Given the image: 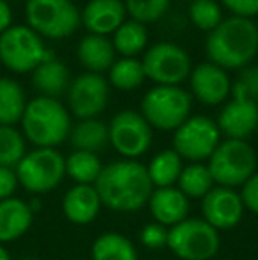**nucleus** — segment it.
I'll return each mask as SVG.
<instances>
[{"instance_id":"16","label":"nucleus","mask_w":258,"mask_h":260,"mask_svg":"<svg viewBox=\"0 0 258 260\" xmlns=\"http://www.w3.org/2000/svg\"><path fill=\"white\" fill-rule=\"evenodd\" d=\"M219 133L230 140H246L258 127V103L232 98L217 117Z\"/></svg>"},{"instance_id":"1","label":"nucleus","mask_w":258,"mask_h":260,"mask_svg":"<svg viewBox=\"0 0 258 260\" xmlns=\"http://www.w3.org/2000/svg\"><path fill=\"white\" fill-rule=\"evenodd\" d=\"M94 188L104 207L117 212H133L147 206L152 193L147 167L134 159H122L103 167Z\"/></svg>"},{"instance_id":"39","label":"nucleus","mask_w":258,"mask_h":260,"mask_svg":"<svg viewBox=\"0 0 258 260\" xmlns=\"http://www.w3.org/2000/svg\"><path fill=\"white\" fill-rule=\"evenodd\" d=\"M11 21H13V13H11L9 4L6 0H0V34L11 27Z\"/></svg>"},{"instance_id":"32","label":"nucleus","mask_w":258,"mask_h":260,"mask_svg":"<svg viewBox=\"0 0 258 260\" xmlns=\"http://www.w3.org/2000/svg\"><path fill=\"white\" fill-rule=\"evenodd\" d=\"M191 21L196 28L212 32L221 23V7L216 0H193L190 7Z\"/></svg>"},{"instance_id":"7","label":"nucleus","mask_w":258,"mask_h":260,"mask_svg":"<svg viewBox=\"0 0 258 260\" xmlns=\"http://www.w3.org/2000/svg\"><path fill=\"white\" fill-rule=\"evenodd\" d=\"M25 18L38 36L62 39L80 25V11L71 0H27Z\"/></svg>"},{"instance_id":"35","label":"nucleus","mask_w":258,"mask_h":260,"mask_svg":"<svg viewBox=\"0 0 258 260\" xmlns=\"http://www.w3.org/2000/svg\"><path fill=\"white\" fill-rule=\"evenodd\" d=\"M140 241L149 250H163L168 246V229L159 223H147L140 232Z\"/></svg>"},{"instance_id":"19","label":"nucleus","mask_w":258,"mask_h":260,"mask_svg":"<svg viewBox=\"0 0 258 260\" xmlns=\"http://www.w3.org/2000/svg\"><path fill=\"white\" fill-rule=\"evenodd\" d=\"M101 199L94 184H75L62 200L64 216L75 225H89L101 211Z\"/></svg>"},{"instance_id":"25","label":"nucleus","mask_w":258,"mask_h":260,"mask_svg":"<svg viewBox=\"0 0 258 260\" xmlns=\"http://www.w3.org/2000/svg\"><path fill=\"white\" fill-rule=\"evenodd\" d=\"M25 108L27 100L20 83L11 78H0V126L20 122Z\"/></svg>"},{"instance_id":"15","label":"nucleus","mask_w":258,"mask_h":260,"mask_svg":"<svg viewBox=\"0 0 258 260\" xmlns=\"http://www.w3.org/2000/svg\"><path fill=\"white\" fill-rule=\"evenodd\" d=\"M193 96L203 105H219L230 96L232 83L227 71L212 62H203L191 71Z\"/></svg>"},{"instance_id":"4","label":"nucleus","mask_w":258,"mask_h":260,"mask_svg":"<svg viewBox=\"0 0 258 260\" xmlns=\"http://www.w3.org/2000/svg\"><path fill=\"white\" fill-rule=\"evenodd\" d=\"M214 184L223 188L242 186L256 172L255 149L246 140L219 142L207 163Z\"/></svg>"},{"instance_id":"34","label":"nucleus","mask_w":258,"mask_h":260,"mask_svg":"<svg viewBox=\"0 0 258 260\" xmlns=\"http://www.w3.org/2000/svg\"><path fill=\"white\" fill-rule=\"evenodd\" d=\"M232 96L237 100H246L258 103V68L246 66L239 73L237 80L232 83Z\"/></svg>"},{"instance_id":"30","label":"nucleus","mask_w":258,"mask_h":260,"mask_svg":"<svg viewBox=\"0 0 258 260\" xmlns=\"http://www.w3.org/2000/svg\"><path fill=\"white\" fill-rule=\"evenodd\" d=\"M147 78L143 71V66L138 58L122 57L121 60L114 62L110 68V82L114 87L121 90H133L143 83Z\"/></svg>"},{"instance_id":"36","label":"nucleus","mask_w":258,"mask_h":260,"mask_svg":"<svg viewBox=\"0 0 258 260\" xmlns=\"http://www.w3.org/2000/svg\"><path fill=\"white\" fill-rule=\"evenodd\" d=\"M239 195H241V200L244 204V209H249L251 212L258 214V172H255L242 184V189Z\"/></svg>"},{"instance_id":"33","label":"nucleus","mask_w":258,"mask_h":260,"mask_svg":"<svg viewBox=\"0 0 258 260\" xmlns=\"http://www.w3.org/2000/svg\"><path fill=\"white\" fill-rule=\"evenodd\" d=\"M124 6L133 21L145 25L159 20L168 9L170 0H126Z\"/></svg>"},{"instance_id":"31","label":"nucleus","mask_w":258,"mask_h":260,"mask_svg":"<svg viewBox=\"0 0 258 260\" xmlns=\"http://www.w3.org/2000/svg\"><path fill=\"white\" fill-rule=\"evenodd\" d=\"M27 154L25 137L14 126H0V167L16 168Z\"/></svg>"},{"instance_id":"5","label":"nucleus","mask_w":258,"mask_h":260,"mask_svg":"<svg viewBox=\"0 0 258 260\" xmlns=\"http://www.w3.org/2000/svg\"><path fill=\"white\" fill-rule=\"evenodd\" d=\"M191 112V96L179 85H158L141 100V115L151 127L175 131Z\"/></svg>"},{"instance_id":"20","label":"nucleus","mask_w":258,"mask_h":260,"mask_svg":"<svg viewBox=\"0 0 258 260\" xmlns=\"http://www.w3.org/2000/svg\"><path fill=\"white\" fill-rule=\"evenodd\" d=\"M34 221V209L21 199L11 197L0 202V243H13L28 232Z\"/></svg>"},{"instance_id":"13","label":"nucleus","mask_w":258,"mask_h":260,"mask_svg":"<svg viewBox=\"0 0 258 260\" xmlns=\"http://www.w3.org/2000/svg\"><path fill=\"white\" fill-rule=\"evenodd\" d=\"M108 103V83L101 75H80L69 87V108L80 120L94 119Z\"/></svg>"},{"instance_id":"27","label":"nucleus","mask_w":258,"mask_h":260,"mask_svg":"<svg viewBox=\"0 0 258 260\" xmlns=\"http://www.w3.org/2000/svg\"><path fill=\"white\" fill-rule=\"evenodd\" d=\"M103 165L97 154L85 151H75L65 157V174L76 184H96Z\"/></svg>"},{"instance_id":"28","label":"nucleus","mask_w":258,"mask_h":260,"mask_svg":"<svg viewBox=\"0 0 258 260\" xmlns=\"http://www.w3.org/2000/svg\"><path fill=\"white\" fill-rule=\"evenodd\" d=\"M177 186L188 199H203L216 184L207 165L190 163L180 172Z\"/></svg>"},{"instance_id":"40","label":"nucleus","mask_w":258,"mask_h":260,"mask_svg":"<svg viewBox=\"0 0 258 260\" xmlns=\"http://www.w3.org/2000/svg\"><path fill=\"white\" fill-rule=\"evenodd\" d=\"M0 260H11L9 251H7V248L2 246V244H0Z\"/></svg>"},{"instance_id":"2","label":"nucleus","mask_w":258,"mask_h":260,"mask_svg":"<svg viewBox=\"0 0 258 260\" xmlns=\"http://www.w3.org/2000/svg\"><path fill=\"white\" fill-rule=\"evenodd\" d=\"M210 62L223 69L246 68L258 53V27L251 18L232 16L223 20L205 43Z\"/></svg>"},{"instance_id":"8","label":"nucleus","mask_w":258,"mask_h":260,"mask_svg":"<svg viewBox=\"0 0 258 260\" xmlns=\"http://www.w3.org/2000/svg\"><path fill=\"white\" fill-rule=\"evenodd\" d=\"M180 260H210L219 250V232L207 221L186 218L168 229V246Z\"/></svg>"},{"instance_id":"11","label":"nucleus","mask_w":258,"mask_h":260,"mask_svg":"<svg viewBox=\"0 0 258 260\" xmlns=\"http://www.w3.org/2000/svg\"><path fill=\"white\" fill-rule=\"evenodd\" d=\"M145 76L158 85H179L191 75V58L173 43H158L147 50L143 60Z\"/></svg>"},{"instance_id":"29","label":"nucleus","mask_w":258,"mask_h":260,"mask_svg":"<svg viewBox=\"0 0 258 260\" xmlns=\"http://www.w3.org/2000/svg\"><path fill=\"white\" fill-rule=\"evenodd\" d=\"M147 28L138 21H124L117 30L114 32V48L122 57H133L141 53L147 46Z\"/></svg>"},{"instance_id":"17","label":"nucleus","mask_w":258,"mask_h":260,"mask_svg":"<svg viewBox=\"0 0 258 260\" xmlns=\"http://www.w3.org/2000/svg\"><path fill=\"white\" fill-rule=\"evenodd\" d=\"M126 14L122 0H90L83 7L80 20L90 34L108 36L124 23Z\"/></svg>"},{"instance_id":"21","label":"nucleus","mask_w":258,"mask_h":260,"mask_svg":"<svg viewBox=\"0 0 258 260\" xmlns=\"http://www.w3.org/2000/svg\"><path fill=\"white\" fill-rule=\"evenodd\" d=\"M32 85L43 98H57L69 87V71L60 60L48 53V57L32 71Z\"/></svg>"},{"instance_id":"14","label":"nucleus","mask_w":258,"mask_h":260,"mask_svg":"<svg viewBox=\"0 0 258 260\" xmlns=\"http://www.w3.org/2000/svg\"><path fill=\"white\" fill-rule=\"evenodd\" d=\"M202 214L203 221H207L217 232L230 230L242 219L244 204L235 189L214 186L202 199Z\"/></svg>"},{"instance_id":"26","label":"nucleus","mask_w":258,"mask_h":260,"mask_svg":"<svg viewBox=\"0 0 258 260\" xmlns=\"http://www.w3.org/2000/svg\"><path fill=\"white\" fill-rule=\"evenodd\" d=\"M92 260H138L136 248L122 234H101L90 250Z\"/></svg>"},{"instance_id":"3","label":"nucleus","mask_w":258,"mask_h":260,"mask_svg":"<svg viewBox=\"0 0 258 260\" xmlns=\"http://www.w3.org/2000/svg\"><path fill=\"white\" fill-rule=\"evenodd\" d=\"M23 137L35 147L55 149L69 137L71 119L67 110L53 98H34L27 103L21 117Z\"/></svg>"},{"instance_id":"12","label":"nucleus","mask_w":258,"mask_h":260,"mask_svg":"<svg viewBox=\"0 0 258 260\" xmlns=\"http://www.w3.org/2000/svg\"><path fill=\"white\" fill-rule=\"evenodd\" d=\"M108 135L115 151L128 159L145 154L152 144V127L141 113L133 110L119 112L108 126Z\"/></svg>"},{"instance_id":"22","label":"nucleus","mask_w":258,"mask_h":260,"mask_svg":"<svg viewBox=\"0 0 258 260\" xmlns=\"http://www.w3.org/2000/svg\"><path fill=\"white\" fill-rule=\"evenodd\" d=\"M115 48L114 43L106 36L89 34L80 41L78 45V60L82 62L83 68L89 69V73L110 71L114 66Z\"/></svg>"},{"instance_id":"24","label":"nucleus","mask_w":258,"mask_h":260,"mask_svg":"<svg viewBox=\"0 0 258 260\" xmlns=\"http://www.w3.org/2000/svg\"><path fill=\"white\" fill-rule=\"evenodd\" d=\"M180 172H182V159L173 149H166V151L156 154L147 167V174L152 182V188L175 186V182L179 181Z\"/></svg>"},{"instance_id":"38","label":"nucleus","mask_w":258,"mask_h":260,"mask_svg":"<svg viewBox=\"0 0 258 260\" xmlns=\"http://www.w3.org/2000/svg\"><path fill=\"white\" fill-rule=\"evenodd\" d=\"M18 188V177L14 168L0 167V202L14 195Z\"/></svg>"},{"instance_id":"23","label":"nucleus","mask_w":258,"mask_h":260,"mask_svg":"<svg viewBox=\"0 0 258 260\" xmlns=\"http://www.w3.org/2000/svg\"><path fill=\"white\" fill-rule=\"evenodd\" d=\"M69 140H71V145L75 147V151H85L97 154L110 144L108 126L97 119L80 120L69 131Z\"/></svg>"},{"instance_id":"18","label":"nucleus","mask_w":258,"mask_h":260,"mask_svg":"<svg viewBox=\"0 0 258 260\" xmlns=\"http://www.w3.org/2000/svg\"><path fill=\"white\" fill-rule=\"evenodd\" d=\"M156 223L163 226H173L184 221L190 214V199L175 186L154 188L147 202Z\"/></svg>"},{"instance_id":"10","label":"nucleus","mask_w":258,"mask_h":260,"mask_svg":"<svg viewBox=\"0 0 258 260\" xmlns=\"http://www.w3.org/2000/svg\"><path fill=\"white\" fill-rule=\"evenodd\" d=\"M219 135L217 124L209 117H188L173 133V151L180 156V159L202 163L203 159H209L219 145Z\"/></svg>"},{"instance_id":"6","label":"nucleus","mask_w":258,"mask_h":260,"mask_svg":"<svg viewBox=\"0 0 258 260\" xmlns=\"http://www.w3.org/2000/svg\"><path fill=\"white\" fill-rule=\"evenodd\" d=\"M14 172L18 184L34 195H43L62 182L65 175V157L57 149L35 147L21 157Z\"/></svg>"},{"instance_id":"9","label":"nucleus","mask_w":258,"mask_h":260,"mask_svg":"<svg viewBox=\"0 0 258 260\" xmlns=\"http://www.w3.org/2000/svg\"><path fill=\"white\" fill-rule=\"evenodd\" d=\"M41 38L25 25H11L0 34V62L14 73L34 71L46 57Z\"/></svg>"},{"instance_id":"37","label":"nucleus","mask_w":258,"mask_h":260,"mask_svg":"<svg viewBox=\"0 0 258 260\" xmlns=\"http://www.w3.org/2000/svg\"><path fill=\"white\" fill-rule=\"evenodd\" d=\"M227 9L239 18H251L258 14V0H221Z\"/></svg>"},{"instance_id":"41","label":"nucleus","mask_w":258,"mask_h":260,"mask_svg":"<svg viewBox=\"0 0 258 260\" xmlns=\"http://www.w3.org/2000/svg\"><path fill=\"white\" fill-rule=\"evenodd\" d=\"M256 27H258V25H256Z\"/></svg>"}]
</instances>
